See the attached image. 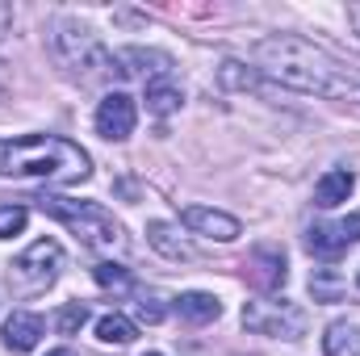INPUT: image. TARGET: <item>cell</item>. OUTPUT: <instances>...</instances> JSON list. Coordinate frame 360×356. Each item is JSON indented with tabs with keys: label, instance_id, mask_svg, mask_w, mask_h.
<instances>
[{
	"label": "cell",
	"instance_id": "obj_1",
	"mask_svg": "<svg viewBox=\"0 0 360 356\" xmlns=\"http://www.w3.org/2000/svg\"><path fill=\"white\" fill-rule=\"evenodd\" d=\"M256 63L260 72L285 84L293 92H310V96H348L356 89L352 72L323 46H314L310 38L297 34H272L256 46Z\"/></svg>",
	"mask_w": 360,
	"mask_h": 356
},
{
	"label": "cell",
	"instance_id": "obj_2",
	"mask_svg": "<svg viewBox=\"0 0 360 356\" xmlns=\"http://www.w3.org/2000/svg\"><path fill=\"white\" fill-rule=\"evenodd\" d=\"M0 177L42 180V184H84L92 177V160L72 139L17 134V139H0Z\"/></svg>",
	"mask_w": 360,
	"mask_h": 356
},
{
	"label": "cell",
	"instance_id": "obj_3",
	"mask_svg": "<svg viewBox=\"0 0 360 356\" xmlns=\"http://www.w3.org/2000/svg\"><path fill=\"white\" fill-rule=\"evenodd\" d=\"M38 205H42V214L59 218V222H63L84 248L101 252V256H122V252L130 248L122 222H117L101 201H72V197H55V193H46V197H38Z\"/></svg>",
	"mask_w": 360,
	"mask_h": 356
},
{
	"label": "cell",
	"instance_id": "obj_4",
	"mask_svg": "<svg viewBox=\"0 0 360 356\" xmlns=\"http://www.w3.org/2000/svg\"><path fill=\"white\" fill-rule=\"evenodd\" d=\"M51 51L63 63V72L80 84H109L113 76H122V63L113 51L101 46V38L80 21H59L51 34Z\"/></svg>",
	"mask_w": 360,
	"mask_h": 356
},
{
	"label": "cell",
	"instance_id": "obj_5",
	"mask_svg": "<svg viewBox=\"0 0 360 356\" xmlns=\"http://www.w3.org/2000/svg\"><path fill=\"white\" fill-rule=\"evenodd\" d=\"M59 268H63V248H59L55 239H38V243H30V248L13 260L8 285H13L21 298H34V293H42V289L55 285Z\"/></svg>",
	"mask_w": 360,
	"mask_h": 356
},
{
	"label": "cell",
	"instance_id": "obj_6",
	"mask_svg": "<svg viewBox=\"0 0 360 356\" xmlns=\"http://www.w3.org/2000/svg\"><path fill=\"white\" fill-rule=\"evenodd\" d=\"M243 327L272 340H302L306 336V310L285 298H252L243 302Z\"/></svg>",
	"mask_w": 360,
	"mask_h": 356
},
{
	"label": "cell",
	"instance_id": "obj_7",
	"mask_svg": "<svg viewBox=\"0 0 360 356\" xmlns=\"http://www.w3.org/2000/svg\"><path fill=\"white\" fill-rule=\"evenodd\" d=\"M134 126H139V105H134V96L122 92V89L105 92L101 105H96V130H101V139L122 143V139L134 134Z\"/></svg>",
	"mask_w": 360,
	"mask_h": 356
},
{
	"label": "cell",
	"instance_id": "obj_8",
	"mask_svg": "<svg viewBox=\"0 0 360 356\" xmlns=\"http://www.w3.org/2000/svg\"><path fill=\"white\" fill-rule=\"evenodd\" d=\"M352 243H360V214L344 218V222H314L306 231V248L323 260H335L340 252H348Z\"/></svg>",
	"mask_w": 360,
	"mask_h": 356
},
{
	"label": "cell",
	"instance_id": "obj_9",
	"mask_svg": "<svg viewBox=\"0 0 360 356\" xmlns=\"http://www.w3.org/2000/svg\"><path fill=\"white\" fill-rule=\"evenodd\" d=\"M117 63H122V76H139L143 84H160L172 76V55L168 51H143V46H126L117 51Z\"/></svg>",
	"mask_w": 360,
	"mask_h": 356
},
{
	"label": "cell",
	"instance_id": "obj_10",
	"mask_svg": "<svg viewBox=\"0 0 360 356\" xmlns=\"http://www.w3.org/2000/svg\"><path fill=\"white\" fill-rule=\"evenodd\" d=\"M180 222H184L188 231L214 239V243H235L239 231H243L239 218H231V214H222V210H210V205H188V210L180 214Z\"/></svg>",
	"mask_w": 360,
	"mask_h": 356
},
{
	"label": "cell",
	"instance_id": "obj_11",
	"mask_svg": "<svg viewBox=\"0 0 360 356\" xmlns=\"http://www.w3.org/2000/svg\"><path fill=\"white\" fill-rule=\"evenodd\" d=\"M248 276H252V285L264 289V293L281 289L285 276H289V268H285V252H281V248H256L252 260H248Z\"/></svg>",
	"mask_w": 360,
	"mask_h": 356
},
{
	"label": "cell",
	"instance_id": "obj_12",
	"mask_svg": "<svg viewBox=\"0 0 360 356\" xmlns=\"http://www.w3.org/2000/svg\"><path fill=\"white\" fill-rule=\"evenodd\" d=\"M42 331H46V323H42L38 314H30V310H13V319L4 323V348H13V352H30V348H38Z\"/></svg>",
	"mask_w": 360,
	"mask_h": 356
},
{
	"label": "cell",
	"instance_id": "obj_13",
	"mask_svg": "<svg viewBox=\"0 0 360 356\" xmlns=\"http://www.w3.org/2000/svg\"><path fill=\"white\" fill-rule=\"evenodd\" d=\"M147 243L160 256H168V260H197L193 243L180 235V227H172V222H147Z\"/></svg>",
	"mask_w": 360,
	"mask_h": 356
},
{
	"label": "cell",
	"instance_id": "obj_14",
	"mask_svg": "<svg viewBox=\"0 0 360 356\" xmlns=\"http://www.w3.org/2000/svg\"><path fill=\"white\" fill-rule=\"evenodd\" d=\"M352 189H356V177H352L348 168H331L327 177L314 184V205L335 210L340 201H348V197H352Z\"/></svg>",
	"mask_w": 360,
	"mask_h": 356
},
{
	"label": "cell",
	"instance_id": "obj_15",
	"mask_svg": "<svg viewBox=\"0 0 360 356\" xmlns=\"http://www.w3.org/2000/svg\"><path fill=\"white\" fill-rule=\"evenodd\" d=\"M176 310L184 323H214L218 314H222V302L214 298V293H201V289H193V293H180L176 298Z\"/></svg>",
	"mask_w": 360,
	"mask_h": 356
},
{
	"label": "cell",
	"instance_id": "obj_16",
	"mask_svg": "<svg viewBox=\"0 0 360 356\" xmlns=\"http://www.w3.org/2000/svg\"><path fill=\"white\" fill-rule=\"evenodd\" d=\"M323 352L327 356H360V323H331L323 336Z\"/></svg>",
	"mask_w": 360,
	"mask_h": 356
},
{
	"label": "cell",
	"instance_id": "obj_17",
	"mask_svg": "<svg viewBox=\"0 0 360 356\" xmlns=\"http://www.w3.org/2000/svg\"><path fill=\"white\" fill-rule=\"evenodd\" d=\"M134 336H139L134 323H130L126 314H117V310H109V314L96 319V340H101V344H117V348H122V344H130Z\"/></svg>",
	"mask_w": 360,
	"mask_h": 356
},
{
	"label": "cell",
	"instance_id": "obj_18",
	"mask_svg": "<svg viewBox=\"0 0 360 356\" xmlns=\"http://www.w3.org/2000/svg\"><path fill=\"white\" fill-rule=\"evenodd\" d=\"M180 105H184V92L172 84V80H160V84H147V109L151 113H160V117H168V113H176Z\"/></svg>",
	"mask_w": 360,
	"mask_h": 356
},
{
	"label": "cell",
	"instance_id": "obj_19",
	"mask_svg": "<svg viewBox=\"0 0 360 356\" xmlns=\"http://www.w3.org/2000/svg\"><path fill=\"white\" fill-rule=\"evenodd\" d=\"M92 276H96V285H101V289H113V293H130V289H134L130 268L113 265V260H101V265L92 268Z\"/></svg>",
	"mask_w": 360,
	"mask_h": 356
},
{
	"label": "cell",
	"instance_id": "obj_20",
	"mask_svg": "<svg viewBox=\"0 0 360 356\" xmlns=\"http://www.w3.org/2000/svg\"><path fill=\"white\" fill-rule=\"evenodd\" d=\"M310 289H314V302H335L344 293V281L331 268H314L310 272Z\"/></svg>",
	"mask_w": 360,
	"mask_h": 356
},
{
	"label": "cell",
	"instance_id": "obj_21",
	"mask_svg": "<svg viewBox=\"0 0 360 356\" xmlns=\"http://www.w3.org/2000/svg\"><path fill=\"white\" fill-rule=\"evenodd\" d=\"M25 222H30V210H25V205H17V201H4V205H0V239L21 235Z\"/></svg>",
	"mask_w": 360,
	"mask_h": 356
},
{
	"label": "cell",
	"instance_id": "obj_22",
	"mask_svg": "<svg viewBox=\"0 0 360 356\" xmlns=\"http://www.w3.org/2000/svg\"><path fill=\"white\" fill-rule=\"evenodd\" d=\"M84 323H89V306H84V302H68V306L59 310V319H55V327H59L63 336H76Z\"/></svg>",
	"mask_w": 360,
	"mask_h": 356
},
{
	"label": "cell",
	"instance_id": "obj_23",
	"mask_svg": "<svg viewBox=\"0 0 360 356\" xmlns=\"http://www.w3.org/2000/svg\"><path fill=\"white\" fill-rule=\"evenodd\" d=\"M164 302H168L164 293L143 289V293H139V319H143V323H160V319L168 314V306H164Z\"/></svg>",
	"mask_w": 360,
	"mask_h": 356
},
{
	"label": "cell",
	"instance_id": "obj_24",
	"mask_svg": "<svg viewBox=\"0 0 360 356\" xmlns=\"http://www.w3.org/2000/svg\"><path fill=\"white\" fill-rule=\"evenodd\" d=\"M8 21H13V8H8V4H0V34L8 30Z\"/></svg>",
	"mask_w": 360,
	"mask_h": 356
},
{
	"label": "cell",
	"instance_id": "obj_25",
	"mask_svg": "<svg viewBox=\"0 0 360 356\" xmlns=\"http://www.w3.org/2000/svg\"><path fill=\"white\" fill-rule=\"evenodd\" d=\"M348 21H352V30L360 34V4H352V8H348Z\"/></svg>",
	"mask_w": 360,
	"mask_h": 356
},
{
	"label": "cell",
	"instance_id": "obj_26",
	"mask_svg": "<svg viewBox=\"0 0 360 356\" xmlns=\"http://www.w3.org/2000/svg\"><path fill=\"white\" fill-rule=\"evenodd\" d=\"M46 356H76L72 348H55V352H46Z\"/></svg>",
	"mask_w": 360,
	"mask_h": 356
},
{
	"label": "cell",
	"instance_id": "obj_27",
	"mask_svg": "<svg viewBox=\"0 0 360 356\" xmlns=\"http://www.w3.org/2000/svg\"><path fill=\"white\" fill-rule=\"evenodd\" d=\"M4 84H8V80H4V63H0V92H4Z\"/></svg>",
	"mask_w": 360,
	"mask_h": 356
},
{
	"label": "cell",
	"instance_id": "obj_28",
	"mask_svg": "<svg viewBox=\"0 0 360 356\" xmlns=\"http://www.w3.org/2000/svg\"><path fill=\"white\" fill-rule=\"evenodd\" d=\"M147 356H160V352H147Z\"/></svg>",
	"mask_w": 360,
	"mask_h": 356
},
{
	"label": "cell",
	"instance_id": "obj_29",
	"mask_svg": "<svg viewBox=\"0 0 360 356\" xmlns=\"http://www.w3.org/2000/svg\"><path fill=\"white\" fill-rule=\"evenodd\" d=\"M356 285H360V276H356Z\"/></svg>",
	"mask_w": 360,
	"mask_h": 356
}]
</instances>
